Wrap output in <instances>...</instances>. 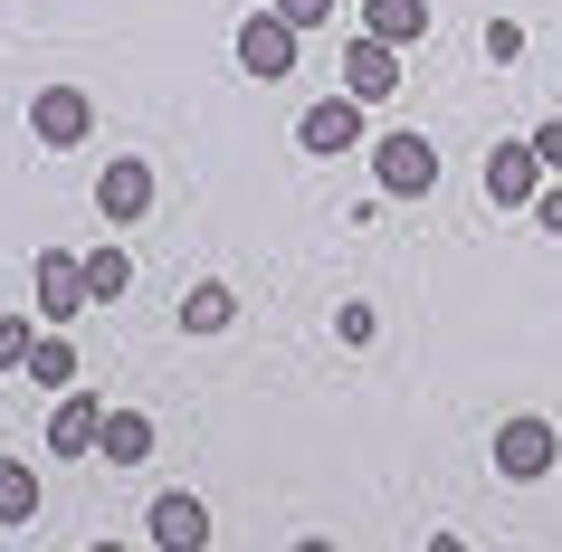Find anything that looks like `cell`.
Instances as JSON below:
<instances>
[{
    "mask_svg": "<svg viewBox=\"0 0 562 552\" xmlns=\"http://www.w3.org/2000/svg\"><path fill=\"white\" fill-rule=\"evenodd\" d=\"M372 181H382L391 201H429V191H439V153H429V134H382V144H372Z\"/></svg>",
    "mask_w": 562,
    "mask_h": 552,
    "instance_id": "cell-1",
    "label": "cell"
},
{
    "mask_svg": "<svg viewBox=\"0 0 562 552\" xmlns=\"http://www.w3.org/2000/svg\"><path fill=\"white\" fill-rule=\"evenodd\" d=\"M87 305H95V295H87V258L48 248V258H38V324H48V334H67Z\"/></svg>",
    "mask_w": 562,
    "mask_h": 552,
    "instance_id": "cell-2",
    "label": "cell"
},
{
    "mask_svg": "<svg viewBox=\"0 0 562 552\" xmlns=\"http://www.w3.org/2000/svg\"><path fill=\"white\" fill-rule=\"evenodd\" d=\"M553 458H562V438H553V419H505L496 429V466L515 476V486H533V476H553Z\"/></svg>",
    "mask_w": 562,
    "mask_h": 552,
    "instance_id": "cell-3",
    "label": "cell"
},
{
    "mask_svg": "<svg viewBox=\"0 0 562 552\" xmlns=\"http://www.w3.org/2000/svg\"><path fill=\"white\" fill-rule=\"evenodd\" d=\"M391 87H401V48L372 38V30H353L344 38V95H353V105H382Z\"/></svg>",
    "mask_w": 562,
    "mask_h": 552,
    "instance_id": "cell-4",
    "label": "cell"
},
{
    "mask_svg": "<svg viewBox=\"0 0 562 552\" xmlns=\"http://www.w3.org/2000/svg\"><path fill=\"white\" fill-rule=\"evenodd\" d=\"M238 67L248 77H296V20H277V10L238 20Z\"/></svg>",
    "mask_w": 562,
    "mask_h": 552,
    "instance_id": "cell-5",
    "label": "cell"
},
{
    "mask_svg": "<svg viewBox=\"0 0 562 552\" xmlns=\"http://www.w3.org/2000/svg\"><path fill=\"white\" fill-rule=\"evenodd\" d=\"M95 210H105L115 229H134V219L153 210V162H144V153H124V162H105V172H95Z\"/></svg>",
    "mask_w": 562,
    "mask_h": 552,
    "instance_id": "cell-6",
    "label": "cell"
},
{
    "mask_svg": "<svg viewBox=\"0 0 562 552\" xmlns=\"http://www.w3.org/2000/svg\"><path fill=\"white\" fill-rule=\"evenodd\" d=\"M95 438H105V401L95 391H58V409H48V458H95Z\"/></svg>",
    "mask_w": 562,
    "mask_h": 552,
    "instance_id": "cell-7",
    "label": "cell"
},
{
    "mask_svg": "<svg viewBox=\"0 0 562 552\" xmlns=\"http://www.w3.org/2000/svg\"><path fill=\"white\" fill-rule=\"evenodd\" d=\"M486 201L533 210V201H543V153H533V144H496V153H486Z\"/></svg>",
    "mask_w": 562,
    "mask_h": 552,
    "instance_id": "cell-8",
    "label": "cell"
},
{
    "mask_svg": "<svg viewBox=\"0 0 562 552\" xmlns=\"http://www.w3.org/2000/svg\"><path fill=\"white\" fill-rule=\"evenodd\" d=\"M144 533H153L162 552H210V505H201V495H153Z\"/></svg>",
    "mask_w": 562,
    "mask_h": 552,
    "instance_id": "cell-9",
    "label": "cell"
},
{
    "mask_svg": "<svg viewBox=\"0 0 562 552\" xmlns=\"http://www.w3.org/2000/svg\"><path fill=\"white\" fill-rule=\"evenodd\" d=\"M362 115H372V105H353V95H325V105H305L296 144H305V153H362Z\"/></svg>",
    "mask_w": 562,
    "mask_h": 552,
    "instance_id": "cell-10",
    "label": "cell"
},
{
    "mask_svg": "<svg viewBox=\"0 0 562 552\" xmlns=\"http://www.w3.org/2000/svg\"><path fill=\"white\" fill-rule=\"evenodd\" d=\"M30 124H38V144H48V153H67V144H87V124H95V105H87V95H77V87H38Z\"/></svg>",
    "mask_w": 562,
    "mask_h": 552,
    "instance_id": "cell-11",
    "label": "cell"
},
{
    "mask_svg": "<svg viewBox=\"0 0 562 552\" xmlns=\"http://www.w3.org/2000/svg\"><path fill=\"white\" fill-rule=\"evenodd\" d=\"M229 324H238V295L220 286V277L181 286V334H229Z\"/></svg>",
    "mask_w": 562,
    "mask_h": 552,
    "instance_id": "cell-12",
    "label": "cell"
},
{
    "mask_svg": "<svg viewBox=\"0 0 562 552\" xmlns=\"http://www.w3.org/2000/svg\"><path fill=\"white\" fill-rule=\"evenodd\" d=\"M362 30L411 48V38H429V0H362Z\"/></svg>",
    "mask_w": 562,
    "mask_h": 552,
    "instance_id": "cell-13",
    "label": "cell"
},
{
    "mask_svg": "<svg viewBox=\"0 0 562 552\" xmlns=\"http://www.w3.org/2000/svg\"><path fill=\"white\" fill-rule=\"evenodd\" d=\"M95 458L144 466V458H153V419H144V409H105V438H95Z\"/></svg>",
    "mask_w": 562,
    "mask_h": 552,
    "instance_id": "cell-14",
    "label": "cell"
},
{
    "mask_svg": "<svg viewBox=\"0 0 562 552\" xmlns=\"http://www.w3.org/2000/svg\"><path fill=\"white\" fill-rule=\"evenodd\" d=\"M38 515V466L0 458V523H30Z\"/></svg>",
    "mask_w": 562,
    "mask_h": 552,
    "instance_id": "cell-15",
    "label": "cell"
},
{
    "mask_svg": "<svg viewBox=\"0 0 562 552\" xmlns=\"http://www.w3.org/2000/svg\"><path fill=\"white\" fill-rule=\"evenodd\" d=\"M30 381H48V391H77V343H67V334H38Z\"/></svg>",
    "mask_w": 562,
    "mask_h": 552,
    "instance_id": "cell-16",
    "label": "cell"
},
{
    "mask_svg": "<svg viewBox=\"0 0 562 552\" xmlns=\"http://www.w3.org/2000/svg\"><path fill=\"white\" fill-rule=\"evenodd\" d=\"M124 286H134V258H124V248H95V258H87V295H95V305H115Z\"/></svg>",
    "mask_w": 562,
    "mask_h": 552,
    "instance_id": "cell-17",
    "label": "cell"
},
{
    "mask_svg": "<svg viewBox=\"0 0 562 552\" xmlns=\"http://www.w3.org/2000/svg\"><path fill=\"white\" fill-rule=\"evenodd\" d=\"M30 352H38V324L30 315H0V372H30Z\"/></svg>",
    "mask_w": 562,
    "mask_h": 552,
    "instance_id": "cell-18",
    "label": "cell"
},
{
    "mask_svg": "<svg viewBox=\"0 0 562 552\" xmlns=\"http://www.w3.org/2000/svg\"><path fill=\"white\" fill-rule=\"evenodd\" d=\"M486 58L515 67V58H525V30H515V20H486Z\"/></svg>",
    "mask_w": 562,
    "mask_h": 552,
    "instance_id": "cell-19",
    "label": "cell"
},
{
    "mask_svg": "<svg viewBox=\"0 0 562 552\" xmlns=\"http://www.w3.org/2000/svg\"><path fill=\"white\" fill-rule=\"evenodd\" d=\"M525 144H533V153H543V172H553V181H562V115H553V124H533Z\"/></svg>",
    "mask_w": 562,
    "mask_h": 552,
    "instance_id": "cell-20",
    "label": "cell"
},
{
    "mask_svg": "<svg viewBox=\"0 0 562 552\" xmlns=\"http://www.w3.org/2000/svg\"><path fill=\"white\" fill-rule=\"evenodd\" d=\"M334 334L344 343H372V305H334Z\"/></svg>",
    "mask_w": 562,
    "mask_h": 552,
    "instance_id": "cell-21",
    "label": "cell"
},
{
    "mask_svg": "<svg viewBox=\"0 0 562 552\" xmlns=\"http://www.w3.org/2000/svg\"><path fill=\"white\" fill-rule=\"evenodd\" d=\"M277 20H296V30H315V20H334V0H277Z\"/></svg>",
    "mask_w": 562,
    "mask_h": 552,
    "instance_id": "cell-22",
    "label": "cell"
},
{
    "mask_svg": "<svg viewBox=\"0 0 562 552\" xmlns=\"http://www.w3.org/2000/svg\"><path fill=\"white\" fill-rule=\"evenodd\" d=\"M533 219H543V229H562V181H543V201H533Z\"/></svg>",
    "mask_w": 562,
    "mask_h": 552,
    "instance_id": "cell-23",
    "label": "cell"
},
{
    "mask_svg": "<svg viewBox=\"0 0 562 552\" xmlns=\"http://www.w3.org/2000/svg\"><path fill=\"white\" fill-rule=\"evenodd\" d=\"M296 552H334V543H325V533H305V543H296Z\"/></svg>",
    "mask_w": 562,
    "mask_h": 552,
    "instance_id": "cell-24",
    "label": "cell"
},
{
    "mask_svg": "<svg viewBox=\"0 0 562 552\" xmlns=\"http://www.w3.org/2000/svg\"><path fill=\"white\" fill-rule=\"evenodd\" d=\"M87 552H124V543H87Z\"/></svg>",
    "mask_w": 562,
    "mask_h": 552,
    "instance_id": "cell-25",
    "label": "cell"
}]
</instances>
